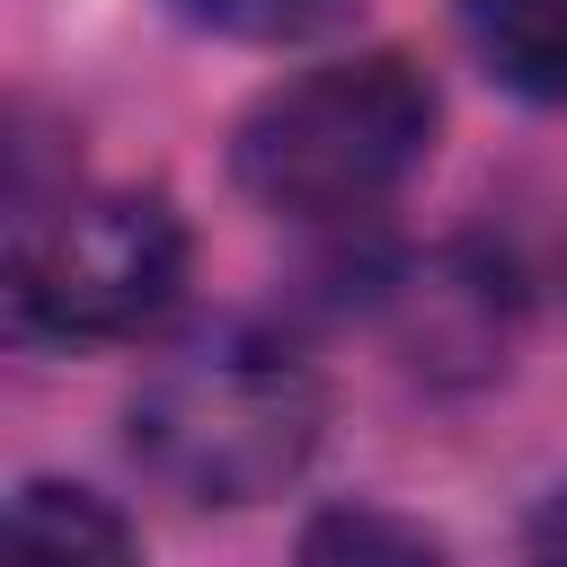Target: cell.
<instances>
[{
    "label": "cell",
    "instance_id": "obj_3",
    "mask_svg": "<svg viewBox=\"0 0 567 567\" xmlns=\"http://www.w3.org/2000/svg\"><path fill=\"white\" fill-rule=\"evenodd\" d=\"M186 213L159 186L27 204L9 230V328L35 346H133L186 292Z\"/></svg>",
    "mask_w": 567,
    "mask_h": 567
},
{
    "label": "cell",
    "instance_id": "obj_2",
    "mask_svg": "<svg viewBox=\"0 0 567 567\" xmlns=\"http://www.w3.org/2000/svg\"><path fill=\"white\" fill-rule=\"evenodd\" d=\"M443 97L408 53H337L248 97L230 124V186L284 221L381 213L434 151Z\"/></svg>",
    "mask_w": 567,
    "mask_h": 567
},
{
    "label": "cell",
    "instance_id": "obj_7",
    "mask_svg": "<svg viewBox=\"0 0 567 567\" xmlns=\"http://www.w3.org/2000/svg\"><path fill=\"white\" fill-rule=\"evenodd\" d=\"M363 0H177V18L186 27H204V35H221V44H310V35H328V27H346Z\"/></svg>",
    "mask_w": 567,
    "mask_h": 567
},
{
    "label": "cell",
    "instance_id": "obj_5",
    "mask_svg": "<svg viewBox=\"0 0 567 567\" xmlns=\"http://www.w3.org/2000/svg\"><path fill=\"white\" fill-rule=\"evenodd\" d=\"M452 27L505 97L567 106V0H452Z\"/></svg>",
    "mask_w": 567,
    "mask_h": 567
},
{
    "label": "cell",
    "instance_id": "obj_4",
    "mask_svg": "<svg viewBox=\"0 0 567 567\" xmlns=\"http://www.w3.org/2000/svg\"><path fill=\"white\" fill-rule=\"evenodd\" d=\"M9 567H142V540L97 487L27 478L9 496Z\"/></svg>",
    "mask_w": 567,
    "mask_h": 567
},
{
    "label": "cell",
    "instance_id": "obj_6",
    "mask_svg": "<svg viewBox=\"0 0 567 567\" xmlns=\"http://www.w3.org/2000/svg\"><path fill=\"white\" fill-rule=\"evenodd\" d=\"M292 567H452V549H443V532H425L416 514L346 496V505H319V514L301 523Z\"/></svg>",
    "mask_w": 567,
    "mask_h": 567
},
{
    "label": "cell",
    "instance_id": "obj_1",
    "mask_svg": "<svg viewBox=\"0 0 567 567\" xmlns=\"http://www.w3.org/2000/svg\"><path fill=\"white\" fill-rule=\"evenodd\" d=\"M328 434V381L275 328L213 319L177 337L124 399V452L151 487L204 514L284 496Z\"/></svg>",
    "mask_w": 567,
    "mask_h": 567
},
{
    "label": "cell",
    "instance_id": "obj_8",
    "mask_svg": "<svg viewBox=\"0 0 567 567\" xmlns=\"http://www.w3.org/2000/svg\"><path fill=\"white\" fill-rule=\"evenodd\" d=\"M523 567H567V478L523 514Z\"/></svg>",
    "mask_w": 567,
    "mask_h": 567
}]
</instances>
